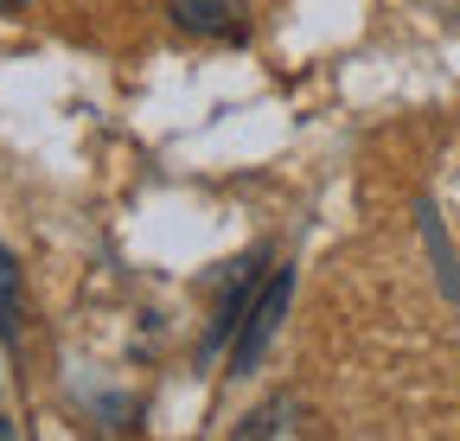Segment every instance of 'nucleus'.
<instances>
[{
  "label": "nucleus",
  "instance_id": "1",
  "mask_svg": "<svg viewBox=\"0 0 460 441\" xmlns=\"http://www.w3.org/2000/svg\"><path fill=\"white\" fill-rule=\"evenodd\" d=\"M288 301H295V269H275L269 282L256 288V301H250V313L237 320V340H230V371H250L269 346H275V333H281V320H288Z\"/></svg>",
  "mask_w": 460,
  "mask_h": 441
},
{
  "label": "nucleus",
  "instance_id": "2",
  "mask_svg": "<svg viewBox=\"0 0 460 441\" xmlns=\"http://www.w3.org/2000/svg\"><path fill=\"white\" fill-rule=\"evenodd\" d=\"M166 13L192 39H217V45L250 39V0H166Z\"/></svg>",
  "mask_w": 460,
  "mask_h": 441
},
{
  "label": "nucleus",
  "instance_id": "3",
  "mask_svg": "<svg viewBox=\"0 0 460 441\" xmlns=\"http://www.w3.org/2000/svg\"><path fill=\"white\" fill-rule=\"evenodd\" d=\"M237 435H243V441H262V435H307V403H301V397H275V403L250 410Z\"/></svg>",
  "mask_w": 460,
  "mask_h": 441
},
{
  "label": "nucleus",
  "instance_id": "4",
  "mask_svg": "<svg viewBox=\"0 0 460 441\" xmlns=\"http://www.w3.org/2000/svg\"><path fill=\"white\" fill-rule=\"evenodd\" d=\"M0 346H20V262L0 243Z\"/></svg>",
  "mask_w": 460,
  "mask_h": 441
},
{
  "label": "nucleus",
  "instance_id": "5",
  "mask_svg": "<svg viewBox=\"0 0 460 441\" xmlns=\"http://www.w3.org/2000/svg\"><path fill=\"white\" fill-rule=\"evenodd\" d=\"M32 7V0H0V13H26Z\"/></svg>",
  "mask_w": 460,
  "mask_h": 441
},
{
  "label": "nucleus",
  "instance_id": "6",
  "mask_svg": "<svg viewBox=\"0 0 460 441\" xmlns=\"http://www.w3.org/2000/svg\"><path fill=\"white\" fill-rule=\"evenodd\" d=\"M7 435H13V428H7V422H0V441H7Z\"/></svg>",
  "mask_w": 460,
  "mask_h": 441
}]
</instances>
